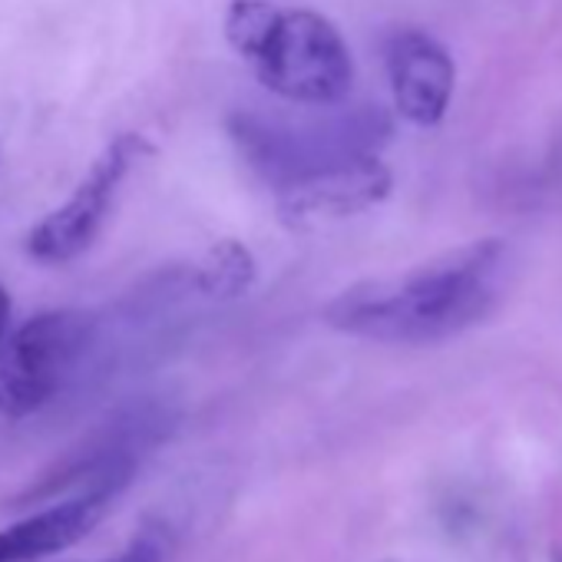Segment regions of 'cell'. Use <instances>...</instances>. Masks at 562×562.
I'll return each instance as SVG.
<instances>
[{"instance_id":"cell-1","label":"cell","mask_w":562,"mask_h":562,"mask_svg":"<svg viewBox=\"0 0 562 562\" xmlns=\"http://www.w3.org/2000/svg\"><path fill=\"white\" fill-rule=\"evenodd\" d=\"M506 245H463L420 268L371 278L341 292L325 322L345 335L384 345H434L483 322L503 292Z\"/></svg>"},{"instance_id":"cell-2","label":"cell","mask_w":562,"mask_h":562,"mask_svg":"<svg viewBox=\"0 0 562 562\" xmlns=\"http://www.w3.org/2000/svg\"><path fill=\"white\" fill-rule=\"evenodd\" d=\"M335 106H325V116L315 120H278V116H258V113H238L232 116V139L248 159V166L278 189L289 182L312 176L318 169L374 156L378 146L387 136V120L374 106H361L351 113H331Z\"/></svg>"},{"instance_id":"cell-3","label":"cell","mask_w":562,"mask_h":562,"mask_svg":"<svg viewBox=\"0 0 562 562\" xmlns=\"http://www.w3.org/2000/svg\"><path fill=\"white\" fill-rule=\"evenodd\" d=\"M251 70L274 97L295 106H341L355 80L345 37L315 11H281L251 57Z\"/></svg>"},{"instance_id":"cell-4","label":"cell","mask_w":562,"mask_h":562,"mask_svg":"<svg viewBox=\"0 0 562 562\" xmlns=\"http://www.w3.org/2000/svg\"><path fill=\"white\" fill-rule=\"evenodd\" d=\"M93 341L87 312L54 308L24 318L0 345V414L31 417L74 378Z\"/></svg>"},{"instance_id":"cell-5","label":"cell","mask_w":562,"mask_h":562,"mask_svg":"<svg viewBox=\"0 0 562 562\" xmlns=\"http://www.w3.org/2000/svg\"><path fill=\"white\" fill-rule=\"evenodd\" d=\"M149 153L153 146L139 133H120L116 139H110L106 149L90 162L77 189L27 232L24 251L37 265H54V268L77 261L97 241L116 205L120 189Z\"/></svg>"},{"instance_id":"cell-6","label":"cell","mask_w":562,"mask_h":562,"mask_svg":"<svg viewBox=\"0 0 562 562\" xmlns=\"http://www.w3.org/2000/svg\"><path fill=\"white\" fill-rule=\"evenodd\" d=\"M391 172L374 156H358L278 189V212L289 225L308 228L374 209L391 192Z\"/></svg>"},{"instance_id":"cell-7","label":"cell","mask_w":562,"mask_h":562,"mask_svg":"<svg viewBox=\"0 0 562 562\" xmlns=\"http://www.w3.org/2000/svg\"><path fill=\"white\" fill-rule=\"evenodd\" d=\"M387 77L394 110L414 126H437L447 116L457 67L443 44L420 31H401L387 41Z\"/></svg>"},{"instance_id":"cell-8","label":"cell","mask_w":562,"mask_h":562,"mask_svg":"<svg viewBox=\"0 0 562 562\" xmlns=\"http://www.w3.org/2000/svg\"><path fill=\"white\" fill-rule=\"evenodd\" d=\"M113 493L80 490L70 499L0 529V562H37L83 539L103 516Z\"/></svg>"},{"instance_id":"cell-9","label":"cell","mask_w":562,"mask_h":562,"mask_svg":"<svg viewBox=\"0 0 562 562\" xmlns=\"http://www.w3.org/2000/svg\"><path fill=\"white\" fill-rule=\"evenodd\" d=\"M251 281H255V258L241 241L232 238L212 245L195 271V285L209 299H238L251 289Z\"/></svg>"},{"instance_id":"cell-10","label":"cell","mask_w":562,"mask_h":562,"mask_svg":"<svg viewBox=\"0 0 562 562\" xmlns=\"http://www.w3.org/2000/svg\"><path fill=\"white\" fill-rule=\"evenodd\" d=\"M278 14L281 11L271 4V0H232L228 14H225V41L232 44V50L238 57H245L251 64V57L268 41Z\"/></svg>"},{"instance_id":"cell-11","label":"cell","mask_w":562,"mask_h":562,"mask_svg":"<svg viewBox=\"0 0 562 562\" xmlns=\"http://www.w3.org/2000/svg\"><path fill=\"white\" fill-rule=\"evenodd\" d=\"M103 562H162V549H159L156 539H136L123 555L103 559Z\"/></svg>"},{"instance_id":"cell-12","label":"cell","mask_w":562,"mask_h":562,"mask_svg":"<svg viewBox=\"0 0 562 562\" xmlns=\"http://www.w3.org/2000/svg\"><path fill=\"white\" fill-rule=\"evenodd\" d=\"M11 312H14L11 295H8L4 285H0V345H4V338H8V331H11Z\"/></svg>"}]
</instances>
